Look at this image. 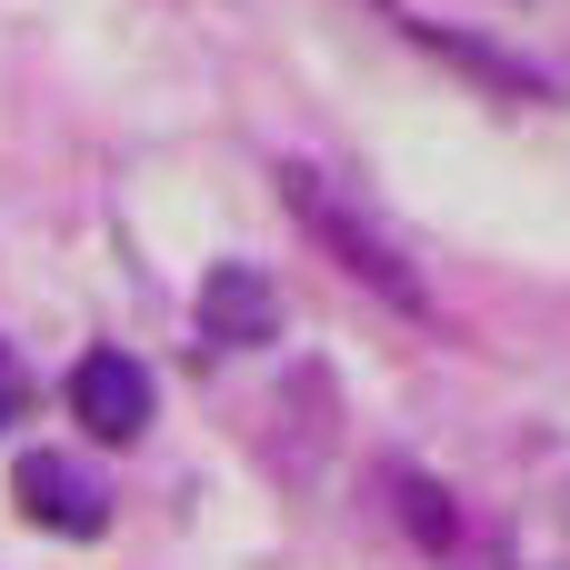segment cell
I'll return each mask as SVG.
<instances>
[{
    "mask_svg": "<svg viewBox=\"0 0 570 570\" xmlns=\"http://www.w3.org/2000/svg\"><path fill=\"white\" fill-rule=\"evenodd\" d=\"M281 200H291V220H301V230H311V240H321V250H331L371 301H391L401 321H431V291H421L411 250H401V240H391V230H381L341 180H321L311 160H281Z\"/></svg>",
    "mask_w": 570,
    "mask_h": 570,
    "instance_id": "1",
    "label": "cell"
},
{
    "mask_svg": "<svg viewBox=\"0 0 570 570\" xmlns=\"http://www.w3.org/2000/svg\"><path fill=\"white\" fill-rule=\"evenodd\" d=\"M10 501H20V521H40V531H60V541H90V531L110 521L100 481H90L80 461H60V451H20V471H10Z\"/></svg>",
    "mask_w": 570,
    "mask_h": 570,
    "instance_id": "2",
    "label": "cell"
},
{
    "mask_svg": "<svg viewBox=\"0 0 570 570\" xmlns=\"http://www.w3.org/2000/svg\"><path fill=\"white\" fill-rule=\"evenodd\" d=\"M200 341H210V351H261V341H281V291H271V271H250V261L200 271Z\"/></svg>",
    "mask_w": 570,
    "mask_h": 570,
    "instance_id": "3",
    "label": "cell"
},
{
    "mask_svg": "<svg viewBox=\"0 0 570 570\" xmlns=\"http://www.w3.org/2000/svg\"><path fill=\"white\" fill-rule=\"evenodd\" d=\"M70 411H80V431L130 441V431H150V371H140L130 351H90V361L70 371Z\"/></svg>",
    "mask_w": 570,
    "mask_h": 570,
    "instance_id": "4",
    "label": "cell"
},
{
    "mask_svg": "<svg viewBox=\"0 0 570 570\" xmlns=\"http://www.w3.org/2000/svg\"><path fill=\"white\" fill-rule=\"evenodd\" d=\"M391 501H401V521H411V541H421V551L471 561V521H461V501H451V491H431L421 471H401V481H391ZM471 570H481V561H471Z\"/></svg>",
    "mask_w": 570,
    "mask_h": 570,
    "instance_id": "5",
    "label": "cell"
},
{
    "mask_svg": "<svg viewBox=\"0 0 570 570\" xmlns=\"http://www.w3.org/2000/svg\"><path fill=\"white\" fill-rule=\"evenodd\" d=\"M0 421H10V371H0Z\"/></svg>",
    "mask_w": 570,
    "mask_h": 570,
    "instance_id": "6",
    "label": "cell"
}]
</instances>
